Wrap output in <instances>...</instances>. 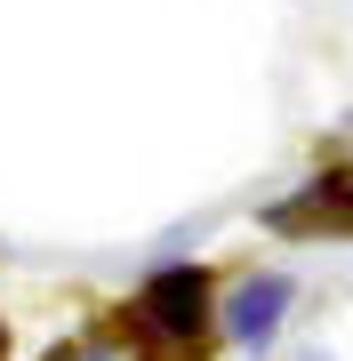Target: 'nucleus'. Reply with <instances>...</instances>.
<instances>
[{
	"label": "nucleus",
	"instance_id": "obj_5",
	"mask_svg": "<svg viewBox=\"0 0 353 361\" xmlns=\"http://www.w3.org/2000/svg\"><path fill=\"white\" fill-rule=\"evenodd\" d=\"M305 361H329V353H305Z\"/></svg>",
	"mask_w": 353,
	"mask_h": 361
},
{
	"label": "nucleus",
	"instance_id": "obj_3",
	"mask_svg": "<svg viewBox=\"0 0 353 361\" xmlns=\"http://www.w3.org/2000/svg\"><path fill=\"white\" fill-rule=\"evenodd\" d=\"M273 225H353V169L314 177V185H305V201L273 209Z\"/></svg>",
	"mask_w": 353,
	"mask_h": 361
},
{
	"label": "nucleus",
	"instance_id": "obj_2",
	"mask_svg": "<svg viewBox=\"0 0 353 361\" xmlns=\"http://www.w3.org/2000/svg\"><path fill=\"white\" fill-rule=\"evenodd\" d=\"M281 313H289V281H281V273H257V281H241V289H233V305H225V329H233L241 345H265Z\"/></svg>",
	"mask_w": 353,
	"mask_h": 361
},
{
	"label": "nucleus",
	"instance_id": "obj_1",
	"mask_svg": "<svg viewBox=\"0 0 353 361\" xmlns=\"http://www.w3.org/2000/svg\"><path fill=\"white\" fill-rule=\"evenodd\" d=\"M137 313H144L161 337H193L201 322H209V273H201V265L153 273V281H144V297H137Z\"/></svg>",
	"mask_w": 353,
	"mask_h": 361
},
{
	"label": "nucleus",
	"instance_id": "obj_4",
	"mask_svg": "<svg viewBox=\"0 0 353 361\" xmlns=\"http://www.w3.org/2000/svg\"><path fill=\"white\" fill-rule=\"evenodd\" d=\"M0 361H8V329H0Z\"/></svg>",
	"mask_w": 353,
	"mask_h": 361
}]
</instances>
